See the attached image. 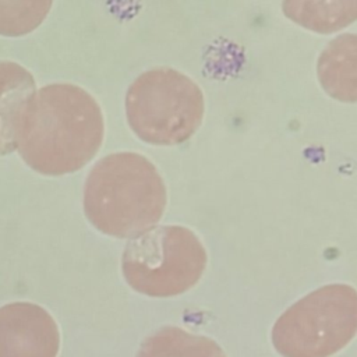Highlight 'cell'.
<instances>
[{
	"label": "cell",
	"mask_w": 357,
	"mask_h": 357,
	"mask_svg": "<svg viewBox=\"0 0 357 357\" xmlns=\"http://www.w3.org/2000/svg\"><path fill=\"white\" fill-rule=\"evenodd\" d=\"M103 130V114L92 95L74 84H49L25 107L17 149L39 173H73L95 156Z\"/></svg>",
	"instance_id": "6da1fadb"
},
{
	"label": "cell",
	"mask_w": 357,
	"mask_h": 357,
	"mask_svg": "<svg viewBox=\"0 0 357 357\" xmlns=\"http://www.w3.org/2000/svg\"><path fill=\"white\" fill-rule=\"evenodd\" d=\"M166 187L155 165L135 152L100 159L84 187V211L102 233L134 238L156 226L166 208Z\"/></svg>",
	"instance_id": "7a4b0ae2"
},
{
	"label": "cell",
	"mask_w": 357,
	"mask_h": 357,
	"mask_svg": "<svg viewBox=\"0 0 357 357\" xmlns=\"http://www.w3.org/2000/svg\"><path fill=\"white\" fill-rule=\"evenodd\" d=\"M204 110L201 88L170 67L139 74L126 95L131 130L153 145H176L191 138L201 126Z\"/></svg>",
	"instance_id": "3957f363"
},
{
	"label": "cell",
	"mask_w": 357,
	"mask_h": 357,
	"mask_svg": "<svg viewBox=\"0 0 357 357\" xmlns=\"http://www.w3.org/2000/svg\"><path fill=\"white\" fill-rule=\"evenodd\" d=\"M357 335V290L322 286L290 305L275 322L272 344L282 357H331Z\"/></svg>",
	"instance_id": "277c9868"
},
{
	"label": "cell",
	"mask_w": 357,
	"mask_h": 357,
	"mask_svg": "<svg viewBox=\"0 0 357 357\" xmlns=\"http://www.w3.org/2000/svg\"><path fill=\"white\" fill-rule=\"evenodd\" d=\"M205 266L202 243L183 226H155L131 238L121 257L127 283L149 297H173L190 290Z\"/></svg>",
	"instance_id": "5b68a950"
},
{
	"label": "cell",
	"mask_w": 357,
	"mask_h": 357,
	"mask_svg": "<svg viewBox=\"0 0 357 357\" xmlns=\"http://www.w3.org/2000/svg\"><path fill=\"white\" fill-rule=\"evenodd\" d=\"M60 332L40 305L14 301L0 307V357H57Z\"/></svg>",
	"instance_id": "8992f818"
},
{
	"label": "cell",
	"mask_w": 357,
	"mask_h": 357,
	"mask_svg": "<svg viewBox=\"0 0 357 357\" xmlns=\"http://www.w3.org/2000/svg\"><path fill=\"white\" fill-rule=\"evenodd\" d=\"M36 84L32 74L18 63L0 61V155L17 149L18 130Z\"/></svg>",
	"instance_id": "52a82bcc"
},
{
	"label": "cell",
	"mask_w": 357,
	"mask_h": 357,
	"mask_svg": "<svg viewBox=\"0 0 357 357\" xmlns=\"http://www.w3.org/2000/svg\"><path fill=\"white\" fill-rule=\"evenodd\" d=\"M317 74L329 96L340 102L357 103V33L333 38L319 54Z\"/></svg>",
	"instance_id": "ba28073f"
},
{
	"label": "cell",
	"mask_w": 357,
	"mask_h": 357,
	"mask_svg": "<svg viewBox=\"0 0 357 357\" xmlns=\"http://www.w3.org/2000/svg\"><path fill=\"white\" fill-rule=\"evenodd\" d=\"M137 357H226L211 337L190 333L177 326H163L146 336Z\"/></svg>",
	"instance_id": "9c48e42d"
},
{
	"label": "cell",
	"mask_w": 357,
	"mask_h": 357,
	"mask_svg": "<svg viewBox=\"0 0 357 357\" xmlns=\"http://www.w3.org/2000/svg\"><path fill=\"white\" fill-rule=\"evenodd\" d=\"M282 8L294 22L318 32L336 31L357 20V1H284Z\"/></svg>",
	"instance_id": "30bf717a"
},
{
	"label": "cell",
	"mask_w": 357,
	"mask_h": 357,
	"mask_svg": "<svg viewBox=\"0 0 357 357\" xmlns=\"http://www.w3.org/2000/svg\"><path fill=\"white\" fill-rule=\"evenodd\" d=\"M50 0L0 1V35L20 36L35 29L47 15Z\"/></svg>",
	"instance_id": "8fae6325"
}]
</instances>
